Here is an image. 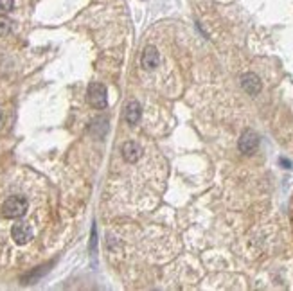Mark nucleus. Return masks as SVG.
I'll use <instances>...</instances> for the list:
<instances>
[{
    "instance_id": "obj_1",
    "label": "nucleus",
    "mask_w": 293,
    "mask_h": 291,
    "mask_svg": "<svg viewBox=\"0 0 293 291\" xmlns=\"http://www.w3.org/2000/svg\"><path fill=\"white\" fill-rule=\"evenodd\" d=\"M29 209L27 200L23 196H11L7 198L2 205V214L4 218H9V220H17V218H22Z\"/></svg>"
},
{
    "instance_id": "obj_2",
    "label": "nucleus",
    "mask_w": 293,
    "mask_h": 291,
    "mask_svg": "<svg viewBox=\"0 0 293 291\" xmlns=\"http://www.w3.org/2000/svg\"><path fill=\"white\" fill-rule=\"evenodd\" d=\"M87 97H89L90 106L95 108V110H105L108 106V92H106L105 85H101V83H92L90 85Z\"/></svg>"
},
{
    "instance_id": "obj_3",
    "label": "nucleus",
    "mask_w": 293,
    "mask_h": 291,
    "mask_svg": "<svg viewBox=\"0 0 293 291\" xmlns=\"http://www.w3.org/2000/svg\"><path fill=\"white\" fill-rule=\"evenodd\" d=\"M11 236H13V239H15L17 245H27L34 236L33 226L29 225V223H25V221H18V223L13 225Z\"/></svg>"
},
{
    "instance_id": "obj_4",
    "label": "nucleus",
    "mask_w": 293,
    "mask_h": 291,
    "mask_svg": "<svg viewBox=\"0 0 293 291\" xmlns=\"http://www.w3.org/2000/svg\"><path fill=\"white\" fill-rule=\"evenodd\" d=\"M257 146H259V137H257V133L252 132V130L243 132V135H241V138H239V142H238L239 151L245 155H252L255 149H257Z\"/></svg>"
},
{
    "instance_id": "obj_5",
    "label": "nucleus",
    "mask_w": 293,
    "mask_h": 291,
    "mask_svg": "<svg viewBox=\"0 0 293 291\" xmlns=\"http://www.w3.org/2000/svg\"><path fill=\"white\" fill-rule=\"evenodd\" d=\"M121 155L128 164H135V162L142 157V148H140L137 142H132V140H130V142H124L121 146Z\"/></svg>"
},
{
    "instance_id": "obj_6",
    "label": "nucleus",
    "mask_w": 293,
    "mask_h": 291,
    "mask_svg": "<svg viewBox=\"0 0 293 291\" xmlns=\"http://www.w3.org/2000/svg\"><path fill=\"white\" fill-rule=\"evenodd\" d=\"M140 63H142V67L146 68V70H153V68H157L158 63H160V54H158V50H157L153 45L146 47L142 52V58H140Z\"/></svg>"
},
{
    "instance_id": "obj_7",
    "label": "nucleus",
    "mask_w": 293,
    "mask_h": 291,
    "mask_svg": "<svg viewBox=\"0 0 293 291\" xmlns=\"http://www.w3.org/2000/svg\"><path fill=\"white\" fill-rule=\"evenodd\" d=\"M241 87L245 88V92L250 93V95H257V93L261 92V81L259 77L255 76V74H252V72H248V74H245L243 77H241Z\"/></svg>"
},
{
    "instance_id": "obj_8",
    "label": "nucleus",
    "mask_w": 293,
    "mask_h": 291,
    "mask_svg": "<svg viewBox=\"0 0 293 291\" xmlns=\"http://www.w3.org/2000/svg\"><path fill=\"white\" fill-rule=\"evenodd\" d=\"M140 115H142V110H140V105L137 101H130L126 106V112H124V119H126L128 124L135 126L138 121H140Z\"/></svg>"
},
{
    "instance_id": "obj_9",
    "label": "nucleus",
    "mask_w": 293,
    "mask_h": 291,
    "mask_svg": "<svg viewBox=\"0 0 293 291\" xmlns=\"http://www.w3.org/2000/svg\"><path fill=\"white\" fill-rule=\"evenodd\" d=\"M13 22L7 17H0V36H6L11 33Z\"/></svg>"
},
{
    "instance_id": "obj_10",
    "label": "nucleus",
    "mask_w": 293,
    "mask_h": 291,
    "mask_svg": "<svg viewBox=\"0 0 293 291\" xmlns=\"http://www.w3.org/2000/svg\"><path fill=\"white\" fill-rule=\"evenodd\" d=\"M47 266H44V269H40V271H34V273H29V275H25V277H23V282H25V284H31V282H34V280L36 279H40V277H42V275L45 273V271H47Z\"/></svg>"
},
{
    "instance_id": "obj_11",
    "label": "nucleus",
    "mask_w": 293,
    "mask_h": 291,
    "mask_svg": "<svg viewBox=\"0 0 293 291\" xmlns=\"http://www.w3.org/2000/svg\"><path fill=\"white\" fill-rule=\"evenodd\" d=\"M13 4H15V0H0V11H2V13L11 11Z\"/></svg>"
},
{
    "instance_id": "obj_12",
    "label": "nucleus",
    "mask_w": 293,
    "mask_h": 291,
    "mask_svg": "<svg viewBox=\"0 0 293 291\" xmlns=\"http://www.w3.org/2000/svg\"><path fill=\"white\" fill-rule=\"evenodd\" d=\"M95 226L92 228V237H90V252H94V248H95Z\"/></svg>"
},
{
    "instance_id": "obj_13",
    "label": "nucleus",
    "mask_w": 293,
    "mask_h": 291,
    "mask_svg": "<svg viewBox=\"0 0 293 291\" xmlns=\"http://www.w3.org/2000/svg\"><path fill=\"white\" fill-rule=\"evenodd\" d=\"M2 124H4V115H2V112H0V128H2Z\"/></svg>"
}]
</instances>
